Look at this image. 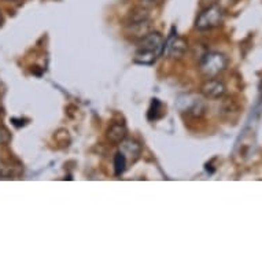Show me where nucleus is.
I'll list each match as a JSON object with an SVG mask.
<instances>
[{"instance_id": "nucleus-1", "label": "nucleus", "mask_w": 262, "mask_h": 262, "mask_svg": "<svg viewBox=\"0 0 262 262\" xmlns=\"http://www.w3.org/2000/svg\"><path fill=\"white\" fill-rule=\"evenodd\" d=\"M227 58L220 52H206L201 56L199 60V70L207 78L217 77L227 69Z\"/></svg>"}, {"instance_id": "nucleus-2", "label": "nucleus", "mask_w": 262, "mask_h": 262, "mask_svg": "<svg viewBox=\"0 0 262 262\" xmlns=\"http://www.w3.org/2000/svg\"><path fill=\"white\" fill-rule=\"evenodd\" d=\"M224 21V9L221 6L213 5L202 10L195 22L196 29L199 30H210L219 28Z\"/></svg>"}, {"instance_id": "nucleus-3", "label": "nucleus", "mask_w": 262, "mask_h": 262, "mask_svg": "<svg viewBox=\"0 0 262 262\" xmlns=\"http://www.w3.org/2000/svg\"><path fill=\"white\" fill-rule=\"evenodd\" d=\"M188 48V44L183 37H179L176 35H172L166 41H165V47H163V52L168 58H173V59H180L181 56L184 55L185 51Z\"/></svg>"}, {"instance_id": "nucleus-4", "label": "nucleus", "mask_w": 262, "mask_h": 262, "mask_svg": "<svg viewBox=\"0 0 262 262\" xmlns=\"http://www.w3.org/2000/svg\"><path fill=\"white\" fill-rule=\"evenodd\" d=\"M163 47H165V40L158 32H148L143 39H140V44H139V48L154 52L158 56L163 52Z\"/></svg>"}, {"instance_id": "nucleus-5", "label": "nucleus", "mask_w": 262, "mask_h": 262, "mask_svg": "<svg viewBox=\"0 0 262 262\" xmlns=\"http://www.w3.org/2000/svg\"><path fill=\"white\" fill-rule=\"evenodd\" d=\"M201 94L206 98V99H220L223 98L225 94V85L224 82L215 78H209L206 81L203 82L201 86Z\"/></svg>"}, {"instance_id": "nucleus-6", "label": "nucleus", "mask_w": 262, "mask_h": 262, "mask_svg": "<svg viewBox=\"0 0 262 262\" xmlns=\"http://www.w3.org/2000/svg\"><path fill=\"white\" fill-rule=\"evenodd\" d=\"M120 152L126 158V161H129V162H135V161L140 157V154H142V146L139 144V142L134 140V139L125 138L124 140L121 142Z\"/></svg>"}, {"instance_id": "nucleus-7", "label": "nucleus", "mask_w": 262, "mask_h": 262, "mask_svg": "<svg viewBox=\"0 0 262 262\" xmlns=\"http://www.w3.org/2000/svg\"><path fill=\"white\" fill-rule=\"evenodd\" d=\"M185 108H183V112H187L191 116L199 117L202 116L203 113H205V103H203L202 100L198 99V98H195V96H187V102H185Z\"/></svg>"}, {"instance_id": "nucleus-8", "label": "nucleus", "mask_w": 262, "mask_h": 262, "mask_svg": "<svg viewBox=\"0 0 262 262\" xmlns=\"http://www.w3.org/2000/svg\"><path fill=\"white\" fill-rule=\"evenodd\" d=\"M157 58H158V55H157V54H154V52L147 51V50H143V48H138V51L135 52L134 62L138 64L150 66V64L155 63Z\"/></svg>"}, {"instance_id": "nucleus-9", "label": "nucleus", "mask_w": 262, "mask_h": 262, "mask_svg": "<svg viewBox=\"0 0 262 262\" xmlns=\"http://www.w3.org/2000/svg\"><path fill=\"white\" fill-rule=\"evenodd\" d=\"M126 128L124 124H113L107 130V139L112 143H121L126 138Z\"/></svg>"}, {"instance_id": "nucleus-10", "label": "nucleus", "mask_w": 262, "mask_h": 262, "mask_svg": "<svg viewBox=\"0 0 262 262\" xmlns=\"http://www.w3.org/2000/svg\"><path fill=\"white\" fill-rule=\"evenodd\" d=\"M126 162H128L126 158L118 151L116 154V157H114V170H116L117 176H120V174H122V173L125 172V169H126Z\"/></svg>"}, {"instance_id": "nucleus-11", "label": "nucleus", "mask_w": 262, "mask_h": 262, "mask_svg": "<svg viewBox=\"0 0 262 262\" xmlns=\"http://www.w3.org/2000/svg\"><path fill=\"white\" fill-rule=\"evenodd\" d=\"M147 18H148V13H147V10L144 9H135L132 13H130V17H129V25L130 24H138V22H143L147 21Z\"/></svg>"}, {"instance_id": "nucleus-12", "label": "nucleus", "mask_w": 262, "mask_h": 262, "mask_svg": "<svg viewBox=\"0 0 262 262\" xmlns=\"http://www.w3.org/2000/svg\"><path fill=\"white\" fill-rule=\"evenodd\" d=\"M217 2L219 0H201V6H202V9H206L209 6L217 5Z\"/></svg>"}, {"instance_id": "nucleus-13", "label": "nucleus", "mask_w": 262, "mask_h": 262, "mask_svg": "<svg viewBox=\"0 0 262 262\" xmlns=\"http://www.w3.org/2000/svg\"><path fill=\"white\" fill-rule=\"evenodd\" d=\"M2 22H3V17H2V13H0V25H2Z\"/></svg>"}, {"instance_id": "nucleus-14", "label": "nucleus", "mask_w": 262, "mask_h": 262, "mask_svg": "<svg viewBox=\"0 0 262 262\" xmlns=\"http://www.w3.org/2000/svg\"><path fill=\"white\" fill-rule=\"evenodd\" d=\"M10 2H14V0H10Z\"/></svg>"}]
</instances>
